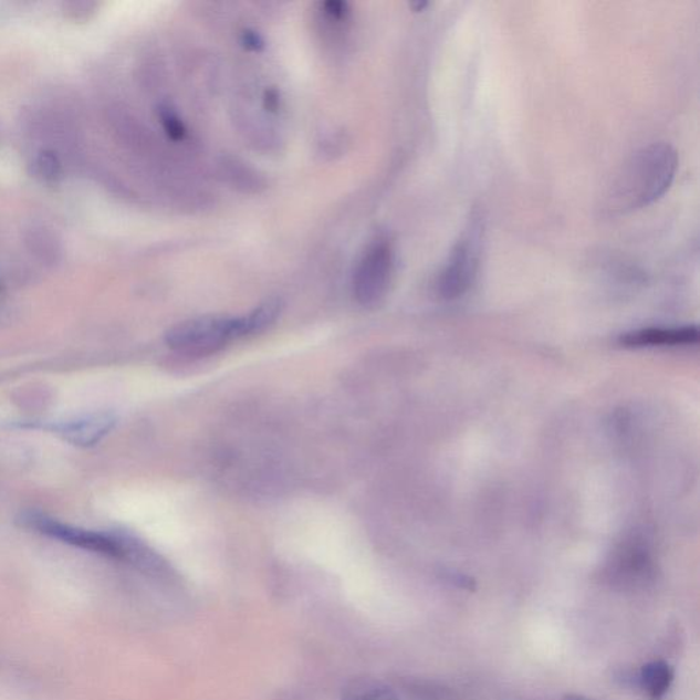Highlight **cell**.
I'll list each match as a JSON object with an SVG mask.
<instances>
[{
    "label": "cell",
    "instance_id": "cell-8",
    "mask_svg": "<svg viewBox=\"0 0 700 700\" xmlns=\"http://www.w3.org/2000/svg\"><path fill=\"white\" fill-rule=\"evenodd\" d=\"M620 343L627 348H677L699 343V330L696 326L649 327L624 334Z\"/></svg>",
    "mask_w": 700,
    "mask_h": 700
},
{
    "label": "cell",
    "instance_id": "cell-13",
    "mask_svg": "<svg viewBox=\"0 0 700 700\" xmlns=\"http://www.w3.org/2000/svg\"><path fill=\"white\" fill-rule=\"evenodd\" d=\"M351 700H398V698L395 692L387 690V688H374V690L358 693Z\"/></svg>",
    "mask_w": 700,
    "mask_h": 700
},
{
    "label": "cell",
    "instance_id": "cell-12",
    "mask_svg": "<svg viewBox=\"0 0 700 700\" xmlns=\"http://www.w3.org/2000/svg\"><path fill=\"white\" fill-rule=\"evenodd\" d=\"M323 10H325V14L332 21H343L348 15V4L337 2V0L323 4Z\"/></svg>",
    "mask_w": 700,
    "mask_h": 700
},
{
    "label": "cell",
    "instance_id": "cell-14",
    "mask_svg": "<svg viewBox=\"0 0 700 700\" xmlns=\"http://www.w3.org/2000/svg\"><path fill=\"white\" fill-rule=\"evenodd\" d=\"M242 44H244L248 50L259 51L263 49L264 42L257 32L248 31L244 33V36H242Z\"/></svg>",
    "mask_w": 700,
    "mask_h": 700
},
{
    "label": "cell",
    "instance_id": "cell-11",
    "mask_svg": "<svg viewBox=\"0 0 700 700\" xmlns=\"http://www.w3.org/2000/svg\"><path fill=\"white\" fill-rule=\"evenodd\" d=\"M38 175L45 181L54 182L61 177L62 167L56 156L49 150L40 154L36 160Z\"/></svg>",
    "mask_w": 700,
    "mask_h": 700
},
{
    "label": "cell",
    "instance_id": "cell-4",
    "mask_svg": "<svg viewBox=\"0 0 700 700\" xmlns=\"http://www.w3.org/2000/svg\"><path fill=\"white\" fill-rule=\"evenodd\" d=\"M484 236L483 218L473 213L449 253L447 263L437 278V293L443 300L453 301L466 296L476 283Z\"/></svg>",
    "mask_w": 700,
    "mask_h": 700
},
{
    "label": "cell",
    "instance_id": "cell-9",
    "mask_svg": "<svg viewBox=\"0 0 700 700\" xmlns=\"http://www.w3.org/2000/svg\"><path fill=\"white\" fill-rule=\"evenodd\" d=\"M640 687L652 700L667 696L675 680V670L667 661L658 659L644 665L640 669Z\"/></svg>",
    "mask_w": 700,
    "mask_h": 700
},
{
    "label": "cell",
    "instance_id": "cell-15",
    "mask_svg": "<svg viewBox=\"0 0 700 700\" xmlns=\"http://www.w3.org/2000/svg\"><path fill=\"white\" fill-rule=\"evenodd\" d=\"M265 106L273 109V112L278 107V95L275 92H268V96H265Z\"/></svg>",
    "mask_w": 700,
    "mask_h": 700
},
{
    "label": "cell",
    "instance_id": "cell-5",
    "mask_svg": "<svg viewBox=\"0 0 700 700\" xmlns=\"http://www.w3.org/2000/svg\"><path fill=\"white\" fill-rule=\"evenodd\" d=\"M395 274V250L387 239L375 241L358 262L353 275L357 303L374 309L385 300Z\"/></svg>",
    "mask_w": 700,
    "mask_h": 700
},
{
    "label": "cell",
    "instance_id": "cell-1",
    "mask_svg": "<svg viewBox=\"0 0 700 700\" xmlns=\"http://www.w3.org/2000/svg\"><path fill=\"white\" fill-rule=\"evenodd\" d=\"M679 158L667 143H654L635 153L613 177L602 210L626 216L661 199L675 181Z\"/></svg>",
    "mask_w": 700,
    "mask_h": 700
},
{
    "label": "cell",
    "instance_id": "cell-16",
    "mask_svg": "<svg viewBox=\"0 0 700 700\" xmlns=\"http://www.w3.org/2000/svg\"><path fill=\"white\" fill-rule=\"evenodd\" d=\"M563 700H593V699H588L583 696H577V693H568V696H565L563 698Z\"/></svg>",
    "mask_w": 700,
    "mask_h": 700
},
{
    "label": "cell",
    "instance_id": "cell-6",
    "mask_svg": "<svg viewBox=\"0 0 700 700\" xmlns=\"http://www.w3.org/2000/svg\"><path fill=\"white\" fill-rule=\"evenodd\" d=\"M606 574L616 587L646 586L654 576V558L647 542L639 536L624 541L613 552Z\"/></svg>",
    "mask_w": 700,
    "mask_h": 700
},
{
    "label": "cell",
    "instance_id": "cell-10",
    "mask_svg": "<svg viewBox=\"0 0 700 700\" xmlns=\"http://www.w3.org/2000/svg\"><path fill=\"white\" fill-rule=\"evenodd\" d=\"M159 119L166 135L169 136L173 142H181L185 136H187V127H185L181 118L178 117L176 109H173L170 106H160Z\"/></svg>",
    "mask_w": 700,
    "mask_h": 700
},
{
    "label": "cell",
    "instance_id": "cell-3",
    "mask_svg": "<svg viewBox=\"0 0 700 700\" xmlns=\"http://www.w3.org/2000/svg\"><path fill=\"white\" fill-rule=\"evenodd\" d=\"M248 335L251 333L245 316H200L170 328L166 344L181 355L210 356Z\"/></svg>",
    "mask_w": 700,
    "mask_h": 700
},
{
    "label": "cell",
    "instance_id": "cell-7",
    "mask_svg": "<svg viewBox=\"0 0 700 700\" xmlns=\"http://www.w3.org/2000/svg\"><path fill=\"white\" fill-rule=\"evenodd\" d=\"M115 424L117 419L113 414L96 412L45 428L74 447L91 448L100 443L113 430Z\"/></svg>",
    "mask_w": 700,
    "mask_h": 700
},
{
    "label": "cell",
    "instance_id": "cell-2",
    "mask_svg": "<svg viewBox=\"0 0 700 700\" xmlns=\"http://www.w3.org/2000/svg\"><path fill=\"white\" fill-rule=\"evenodd\" d=\"M19 523L51 540L61 541L69 546L100 554L103 557L123 561L142 572L146 571L154 560V552L149 547L124 532H96L80 529L40 512L22 513Z\"/></svg>",
    "mask_w": 700,
    "mask_h": 700
}]
</instances>
